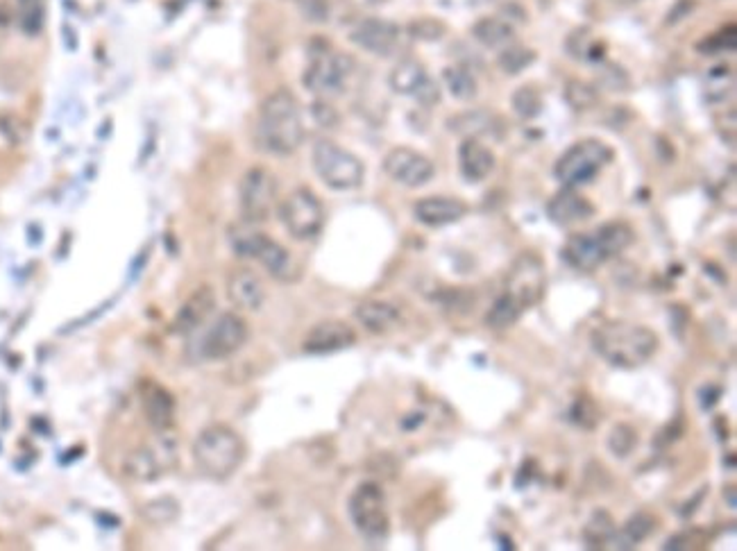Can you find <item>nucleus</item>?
<instances>
[{
	"mask_svg": "<svg viewBox=\"0 0 737 551\" xmlns=\"http://www.w3.org/2000/svg\"><path fill=\"white\" fill-rule=\"evenodd\" d=\"M656 531V517L645 511L631 515L620 531H615L611 545L615 549H633Z\"/></svg>",
	"mask_w": 737,
	"mask_h": 551,
	"instance_id": "nucleus-28",
	"label": "nucleus"
},
{
	"mask_svg": "<svg viewBox=\"0 0 737 551\" xmlns=\"http://www.w3.org/2000/svg\"><path fill=\"white\" fill-rule=\"evenodd\" d=\"M615 3H620V5H635V3H640V0H615Z\"/></svg>",
	"mask_w": 737,
	"mask_h": 551,
	"instance_id": "nucleus-48",
	"label": "nucleus"
},
{
	"mask_svg": "<svg viewBox=\"0 0 737 551\" xmlns=\"http://www.w3.org/2000/svg\"><path fill=\"white\" fill-rule=\"evenodd\" d=\"M722 395H724V388H722V386H717V384H708V386H703L701 391H699V404H701V409H703V411H710V409H713V406H715L719 400H722Z\"/></svg>",
	"mask_w": 737,
	"mask_h": 551,
	"instance_id": "nucleus-45",
	"label": "nucleus"
},
{
	"mask_svg": "<svg viewBox=\"0 0 737 551\" xmlns=\"http://www.w3.org/2000/svg\"><path fill=\"white\" fill-rule=\"evenodd\" d=\"M547 216L558 227H572L586 223L595 216V207L588 198H583L574 186H563L556 196L547 202Z\"/></svg>",
	"mask_w": 737,
	"mask_h": 551,
	"instance_id": "nucleus-18",
	"label": "nucleus"
},
{
	"mask_svg": "<svg viewBox=\"0 0 737 551\" xmlns=\"http://www.w3.org/2000/svg\"><path fill=\"white\" fill-rule=\"evenodd\" d=\"M279 218L295 241H313L325 227V207L316 193L300 186L282 202Z\"/></svg>",
	"mask_w": 737,
	"mask_h": 551,
	"instance_id": "nucleus-8",
	"label": "nucleus"
},
{
	"mask_svg": "<svg viewBox=\"0 0 737 551\" xmlns=\"http://www.w3.org/2000/svg\"><path fill=\"white\" fill-rule=\"evenodd\" d=\"M277 202V177L264 166H254L241 177L239 207L245 223L259 225L270 218Z\"/></svg>",
	"mask_w": 737,
	"mask_h": 551,
	"instance_id": "nucleus-10",
	"label": "nucleus"
},
{
	"mask_svg": "<svg viewBox=\"0 0 737 551\" xmlns=\"http://www.w3.org/2000/svg\"><path fill=\"white\" fill-rule=\"evenodd\" d=\"M472 37L488 50H504L515 44V28L499 16H486L472 25Z\"/></svg>",
	"mask_w": 737,
	"mask_h": 551,
	"instance_id": "nucleus-27",
	"label": "nucleus"
},
{
	"mask_svg": "<svg viewBox=\"0 0 737 551\" xmlns=\"http://www.w3.org/2000/svg\"><path fill=\"white\" fill-rule=\"evenodd\" d=\"M733 84H735V75H733L731 66H726V64L715 66L713 71H708V78H706L708 100H713V103H717V100H726L728 96H731Z\"/></svg>",
	"mask_w": 737,
	"mask_h": 551,
	"instance_id": "nucleus-36",
	"label": "nucleus"
},
{
	"mask_svg": "<svg viewBox=\"0 0 737 551\" xmlns=\"http://www.w3.org/2000/svg\"><path fill=\"white\" fill-rule=\"evenodd\" d=\"M615 152L608 143L599 139H583L572 143L561 157L556 159L554 175L563 186H579L590 182L601 173V168L613 161Z\"/></svg>",
	"mask_w": 737,
	"mask_h": 551,
	"instance_id": "nucleus-7",
	"label": "nucleus"
},
{
	"mask_svg": "<svg viewBox=\"0 0 737 551\" xmlns=\"http://www.w3.org/2000/svg\"><path fill=\"white\" fill-rule=\"evenodd\" d=\"M298 10L309 23H327L332 16V3L329 0H298Z\"/></svg>",
	"mask_w": 737,
	"mask_h": 551,
	"instance_id": "nucleus-44",
	"label": "nucleus"
},
{
	"mask_svg": "<svg viewBox=\"0 0 737 551\" xmlns=\"http://www.w3.org/2000/svg\"><path fill=\"white\" fill-rule=\"evenodd\" d=\"M313 171L332 191H354L366 180V166L336 141L320 139L311 150Z\"/></svg>",
	"mask_w": 737,
	"mask_h": 551,
	"instance_id": "nucleus-5",
	"label": "nucleus"
},
{
	"mask_svg": "<svg viewBox=\"0 0 737 551\" xmlns=\"http://www.w3.org/2000/svg\"><path fill=\"white\" fill-rule=\"evenodd\" d=\"M347 515L359 531L363 540L370 545H381L391 531V517H388L386 495L379 483L366 481L354 488V493L347 499Z\"/></svg>",
	"mask_w": 737,
	"mask_h": 551,
	"instance_id": "nucleus-6",
	"label": "nucleus"
},
{
	"mask_svg": "<svg viewBox=\"0 0 737 551\" xmlns=\"http://www.w3.org/2000/svg\"><path fill=\"white\" fill-rule=\"evenodd\" d=\"M141 409L146 415L148 425L157 431V434H166L168 429L175 425V397L171 391H166L162 384L150 381L141 388Z\"/></svg>",
	"mask_w": 737,
	"mask_h": 551,
	"instance_id": "nucleus-19",
	"label": "nucleus"
},
{
	"mask_svg": "<svg viewBox=\"0 0 737 551\" xmlns=\"http://www.w3.org/2000/svg\"><path fill=\"white\" fill-rule=\"evenodd\" d=\"M459 166L461 175L468 182H484L495 171V155L479 139H463L459 148Z\"/></svg>",
	"mask_w": 737,
	"mask_h": 551,
	"instance_id": "nucleus-26",
	"label": "nucleus"
},
{
	"mask_svg": "<svg viewBox=\"0 0 737 551\" xmlns=\"http://www.w3.org/2000/svg\"><path fill=\"white\" fill-rule=\"evenodd\" d=\"M565 48H567V53H570V57L574 59H592V62L601 59L597 55L599 41L595 35H592L590 28H576L572 35L567 37Z\"/></svg>",
	"mask_w": 737,
	"mask_h": 551,
	"instance_id": "nucleus-35",
	"label": "nucleus"
},
{
	"mask_svg": "<svg viewBox=\"0 0 737 551\" xmlns=\"http://www.w3.org/2000/svg\"><path fill=\"white\" fill-rule=\"evenodd\" d=\"M313 116H316V121L320 125H327V127H332L338 121V114L334 112V107L329 105L327 100H318V103L313 105Z\"/></svg>",
	"mask_w": 737,
	"mask_h": 551,
	"instance_id": "nucleus-46",
	"label": "nucleus"
},
{
	"mask_svg": "<svg viewBox=\"0 0 737 551\" xmlns=\"http://www.w3.org/2000/svg\"><path fill=\"white\" fill-rule=\"evenodd\" d=\"M563 259L572 268L581 270V273H592V270H597L599 266H604L608 261L606 252L601 250L595 232H592V234H572L570 239L565 241Z\"/></svg>",
	"mask_w": 737,
	"mask_h": 551,
	"instance_id": "nucleus-23",
	"label": "nucleus"
},
{
	"mask_svg": "<svg viewBox=\"0 0 737 551\" xmlns=\"http://www.w3.org/2000/svg\"><path fill=\"white\" fill-rule=\"evenodd\" d=\"M384 173L391 177L393 182L406 186V189H420V186L429 184L436 175V166L429 157L413 148H393L384 157Z\"/></svg>",
	"mask_w": 737,
	"mask_h": 551,
	"instance_id": "nucleus-13",
	"label": "nucleus"
},
{
	"mask_svg": "<svg viewBox=\"0 0 737 551\" xmlns=\"http://www.w3.org/2000/svg\"><path fill=\"white\" fill-rule=\"evenodd\" d=\"M48 3L46 0H16V19L25 35L37 37L46 28Z\"/></svg>",
	"mask_w": 737,
	"mask_h": 551,
	"instance_id": "nucleus-31",
	"label": "nucleus"
},
{
	"mask_svg": "<svg viewBox=\"0 0 737 551\" xmlns=\"http://www.w3.org/2000/svg\"><path fill=\"white\" fill-rule=\"evenodd\" d=\"M565 100L574 112H586V109L595 107L599 100V89L592 87L588 82L570 80L565 87Z\"/></svg>",
	"mask_w": 737,
	"mask_h": 551,
	"instance_id": "nucleus-37",
	"label": "nucleus"
},
{
	"mask_svg": "<svg viewBox=\"0 0 737 551\" xmlns=\"http://www.w3.org/2000/svg\"><path fill=\"white\" fill-rule=\"evenodd\" d=\"M254 139L261 150L275 157H288L300 150L304 121L298 98L291 91L279 89L261 103Z\"/></svg>",
	"mask_w": 737,
	"mask_h": 551,
	"instance_id": "nucleus-1",
	"label": "nucleus"
},
{
	"mask_svg": "<svg viewBox=\"0 0 737 551\" xmlns=\"http://www.w3.org/2000/svg\"><path fill=\"white\" fill-rule=\"evenodd\" d=\"M536 62V53L531 48H524L520 44H511L504 50H499L497 64L506 75H520L524 69Z\"/></svg>",
	"mask_w": 737,
	"mask_h": 551,
	"instance_id": "nucleus-34",
	"label": "nucleus"
},
{
	"mask_svg": "<svg viewBox=\"0 0 737 551\" xmlns=\"http://www.w3.org/2000/svg\"><path fill=\"white\" fill-rule=\"evenodd\" d=\"M354 318H357V322L366 332L381 336L400 327L402 313L395 304L386 300H366L354 309Z\"/></svg>",
	"mask_w": 737,
	"mask_h": 551,
	"instance_id": "nucleus-24",
	"label": "nucleus"
},
{
	"mask_svg": "<svg viewBox=\"0 0 737 551\" xmlns=\"http://www.w3.org/2000/svg\"><path fill=\"white\" fill-rule=\"evenodd\" d=\"M406 32H409V37L415 41H425V44H431V41H440L447 35V25L440 19L422 16V19H415L406 25Z\"/></svg>",
	"mask_w": 737,
	"mask_h": 551,
	"instance_id": "nucleus-40",
	"label": "nucleus"
},
{
	"mask_svg": "<svg viewBox=\"0 0 737 551\" xmlns=\"http://www.w3.org/2000/svg\"><path fill=\"white\" fill-rule=\"evenodd\" d=\"M216 311V293L214 288L202 286L196 293L189 295V300L182 304L173 320V332L180 336H189L200 332L207 325Z\"/></svg>",
	"mask_w": 737,
	"mask_h": 551,
	"instance_id": "nucleus-17",
	"label": "nucleus"
},
{
	"mask_svg": "<svg viewBox=\"0 0 737 551\" xmlns=\"http://www.w3.org/2000/svg\"><path fill=\"white\" fill-rule=\"evenodd\" d=\"M252 259L259 261V264L268 270V275L277 279V282L288 284V282H295V279L300 277L298 266H295L291 252H288L282 243L270 239L268 234H264V239L259 241Z\"/></svg>",
	"mask_w": 737,
	"mask_h": 551,
	"instance_id": "nucleus-22",
	"label": "nucleus"
},
{
	"mask_svg": "<svg viewBox=\"0 0 737 551\" xmlns=\"http://www.w3.org/2000/svg\"><path fill=\"white\" fill-rule=\"evenodd\" d=\"M354 73V59L338 53L329 44H318L309 50V66L302 75V84L320 98L341 96Z\"/></svg>",
	"mask_w": 737,
	"mask_h": 551,
	"instance_id": "nucleus-4",
	"label": "nucleus"
},
{
	"mask_svg": "<svg viewBox=\"0 0 737 551\" xmlns=\"http://www.w3.org/2000/svg\"><path fill=\"white\" fill-rule=\"evenodd\" d=\"M443 82L447 91L452 93V98L461 100V103H470V100L477 98L479 84L474 80L472 71L465 69V66H447L443 71Z\"/></svg>",
	"mask_w": 737,
	"mask_h": 551,
	"instance_id": "nucleus-32",
	"label": "nucleus"
},
{
	"mask_svg": "<svg viewBox=\"0 0 737 551\" xmlns=\"http://www.w3.org/2000/svg\"><path fill=\"white\" fill-rule=\"evenodd\" d=\"M205 334L198 341L200 361H225L241 350L248 341L250 329L239 313L225 311L205 325Z\"/></svg>",
	"mask_w": 737,
	"mask_h": 551,
	"instance_id": "nucleus-9",
	"label": "nucleus"
},
{
	"mask_svg": "<svg viewBox=\"0 0 737 551\" xmlns=\"http://www.w3.org/2000/svg\"><path fill=\"white\" fill-rule=\"evenodd\" d=\"M248 456V447L239 431L230 425H209L193 443V461L207 479H232Z\"/></svg>",
	"mask_w": 737,
	"mask_h": 551,
	"instance_id": "nucleus-3",
	"label": "nucleus"
},
{
	"mask_svg": "<svg viewBox=\"0 0 737 551\" xmlns=\"http://www.w3.org/2000/svg\"><path fill=\"white\" fill-rule=\"evenodd\" d=\"M141 513L152 524H168L175 520L177 513H180V504H177L171 497H159L143 506Z\"/></svg>",
	"mask_w": 737,
	"mask_h": 551,
	"instance_id": "nucleus-41",
	"label": "nucleus"
},
{
	"mask_svg": "<svg viewBox=\"0 0 737 551\" xmlns=\"http://www.w3.org/2000/svg\"><path fill=\"white\" fill-rule=\"evenodd\" d=\"M227 298L236 309L259 311L266 302V288L257 273L250 268H239L227 277Z\"/></svg>",
	"mask_w": 737,
	"mask_h": 551,
	"instance_id": "nucleus-21",
	"label": "nucleus"
},
{
	"mask_svg": "<svg viewBox=\"0 0 737 551\" xmlns=\"http://www.w3.org/2000/svg\"><path fill=\"white\" fill-rule=\"evenodd\" d=\"M354 343H357V332L345 320H323L304 336L302 350L311 356H325L343 352Z\"/></svg>",
	"mask_w": 737,
	"mask_h": 551,
	"instance_id": "nucleus-16",
	"label": "nucleus"
},
{
	"mask_svg": "<svg viewBox=\"0 0 737 551\" xmlns=\"http://www.w3.org/2000/svg\"><path fill=\"white\" fill-rule=\"evenodd\" d=\"M597 89L604 91H615V93H624L631 89V78L622 66L617 64H601L599 69V78H597Z\"/></svg>",
	"mask_w": 737,
	"mask_h": 551,
	"instance_id": "nucleus-42",
	"label": "nucleus"
},
{
	"mask_svg": "<svg viewBox=\"0 0 737 551\" xmlns=\"http://www.w3.org/2000/svg\"><path fill=\"white\" fill-rule=\"evenodd\" d=\"M724 497H728V508H735V488H733V486H731V488H726Z\"/></svg>",
	"mask_w": 737,
	"mask_h": 551,
	"instance_id": "nucleus-47",
	"label": "nucleus"
},
{
	"mask_svg": "<svg viewBox=\"0 0 737 551\" xmlns=\"http://www.w3.org/2000/svg\"><path fill=\"white\" fill-rule=\"evenodd\" d=\"M615 531L617 524L613 520V515L604 511V508H597V511L590 515L586 527H583V540H586V545L590 549H601L611 545Z\"/></svg>",
	"mask_w": 737,
	"mask_h": 551,
	"instance_id": "nucleus-30",
	"label": "nucleus"
},
{
	"mask_svg": "<svg viewBox=\"0 0 737 551\" xmlns=\"http://www.w3.org/2000/svg\"><path fill=\"white\" fill-rule=\"evenodd\" d=\"M468 214V205L459 198L447 196H429L422 198L413 205V216L418 223L427 227H447L459 223L461 218Z\"/></svg>",
	"mask_w": 737,
	"mask_h": 551,
	"instance_id": "nucleus-20",
	"label": "nucleus"
},
{
	"mask_svg": "<svg viewBox=\"0 0 737 551\" xmlns=\"http://www.w3.org/2000/svg\"><path fill=\"white\" fill-rule=\"evenodd\" d=\"M570 420L581 429H595L599 422V411L595 402H592L590 397H579V400H574L570 409Z\"/></svg>",
	"mask_w": 737,
	"mask_h": 551,
	"instance_id": "nucleus-43",
	"label": "nucleus"
},
{
	"mask_svg": "<svg viewBox=\"0 0 737 551\" xmlns=\"http://www.w3.org/2000/svg\"><path fill=\"white\" fill-rule=\"evenodd\" d=\"M447 130L459 134L463 139L499 137L502 121H499V116L486 112V109H470V112L447 118Z\"/></svg>",
	"mask_w": 737,
	"mask_h": 551,
	"instance_id": "nucleus-25",
	"label": "nucleus"
},
{
	"mask_svg": "<svg viewBox=\"0 0 737 551\" xmlns=\"http://www.w3.org/2000/svg\"><path fill=\"white\" fill-rule=\"evenodd\" d=\"M175 465H177V445L173 443V440L162 436L157 447L150 445V447L134 449V452L127 456L125 474L127 477H132L134 481L150 483V481H157L168 470H173Z\"/></svg>",
	"mask_w": 737,
	"mask_h": 551,
	"instance_id": "nucleus-14",
	"label": "nucleus"
},
{
	"mask_svg": "<svg viewBox=\"0 0 737 551\" xmlns=\"http://www.w3.org/2000/svg\"><path fill=\"white\" fill-rule=\"evenodd\" d=\"M388 84H391L395 93L418 100L425 107H434L440 103L438 82L429 78L425 64H420L418 59H400L393 66L391 75H388Z\"/></svg>",
	"mask_w": 737,
	"mask_h": 551,
	"instance_id": "nucleus-12",
	"label": "nucleus"
},
{
	"mask_svg": "<svg viewBox=\"0 0 737 551\" xmlns=\"http://www.w3.org/2000/svg\"><path fill=\"white\" fill-rule=\"evenodd\" d=\"M595 236H597L601 250L606 252L608 259L617 257V254H622L633 243V239H635V234H633L631 227L626 225V223H622V220H613V223H604L595 232Z\"/></svg>",
	"mask_w": 737,
	"mask_h": 551,
	"instance_id": "nucleus-29",
	"label": "nucleus"
},
{
	"mask_svg": "<svg viewBox=\"0 0 737 551\" xmlns=\"http://www.w3.org/2000/svg\"><path fill=\"white\" fill-rule=\"evenodd\" d=\"M524 307L511 293H502L486 313V325L493 329H508L522 318Z\"/></svg>",
	"mask_w": 737,
	"mask_h": 551,
	"instance_id": "nucleus-33",
	"label": "nucleus"
},
{
	"mask_svg": "<svg viewBox=\"0 0 737 551\" xmlns=\"http://www.w3.org/2000/svg\"><path fill=\"white\" fill-rule=\"evenodd\" d=\"M511 105H513V112L520 118H524V121H531V118L540 116L542 107H545L540 91H536L533 87H520L518 91H515L511 98Z\"/></svg>",
	"mask_w": 737,
	"mask_h": 551,
	"instance_id": "nucleus-38",
	"label": "nucleus"
},
{
	"mask_svg": "<svg viewBox=\"0 0 737 551\" xmlns=\"http://www.w3.org/2000/svg\"><path fill=\"white\" fill-rule=\"evenodd\" d=\"M592 350L601 359L611 363L613 368L633 370L645 366V363L658 352L660 338L647 325H635V322H606L597 327L590 336Z\"/></svg>",
	"mask_w": 737,
	"mask_h": 551,
	"instance_id": "nucleus-2",
	"label": "nucleus"
},
{
	"mask_svg": "<svg viewBox=\"0 0 737 551\" xmlns=\"http://www.w3.org/2000/svg\"><path fill=\"white\" fill-rule=\"evenodd\" d=\"M402 28L393 21L379 19V16H366L352 25L350 41L357 48L366 50L377 57H391L400 48Z\"/></svg>",
	"mask_w": 737,
	"mask_h": 551,
	"instance_id": "nucleus-15",
	"label": "nucleus"
},
{
	"mask_svg": "<svg viewBox=\"0 0 737 551\" xmlns=\"http://www.w3.org/2000/svg\"><path fill=\"white\" fill-rule=\"evenodd\" d=\"M506 293H511L524 309L542 300V295H545V264L538 254L522 252L513 261L506 277Z\"/></svg>",
	"mask_w": 737,
	"mask_h": 551,
	"instance_id": "nucleus-11",
	"label": "nucleus"
},
{
	"mask_svg": "<svg viewBox=\"0 0 737 551\" xmlns=\"http://www.w3.org/2000/svg\"><path fill=\"white\" fill-rule=\"evenodd\" d=\"M635 447H638V431L631 425H626V422L615 425L611 436H608V449H611V454L617 456V459H626V456L633 454Z\"/></svg>",
	"mask_w": 737,
	"mask_h": 551,
	"instance_id": "nucleus-39",
	"label": "nucleus"
},
{
	"mask_svg": "<svg viewBox=\"0 0 737 551\" xmlns=\"http://www.w3.org/2000/svg\"><path fill=\"white\" fill-rule=\"evenodd\" d=\"M291 3H298V0H291Z\"/></svg>",
	"mask_w": 737,
	"mask_h": 551,
	"instance_id": "nucleus-49",
	"label": "nucleus"
}]
</instances>
